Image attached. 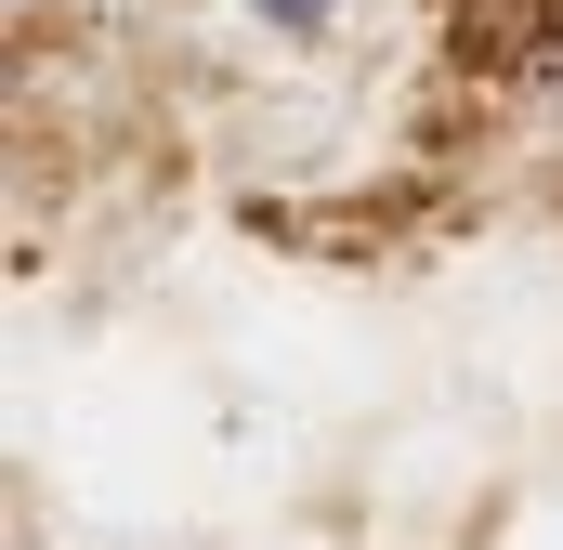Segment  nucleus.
Listing matches in <instances>:
<instances>
[{"mask_svg": "<svg viewBox=\"0 0 563 550\" xmlns=\"http://www.w3.org/2000/svg\"><path fill=\"white\" fill-rule=\"evenodd\" d=\"M250 26H263V40H328L341 0H250Z\"/></svg>", "mask_w": 563, "mask_h": 550, "instance_id": "nucleus-1", "label": "nucleus"}]
</instances>
